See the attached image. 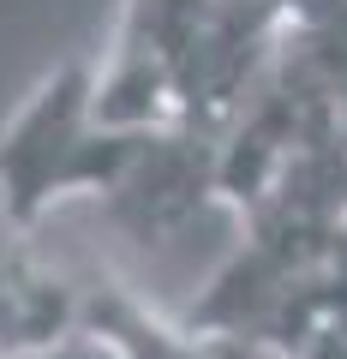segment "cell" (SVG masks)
<instances>
[{
  "mask_svg": "<svg viewBox=\"0 0 347 359\" xmlns=\"http://www.w3.org/2000/svg\"><path fill=\"white\" fill-rule=\"evenodd\" d=\"M144 132L102 126L96 114V60L72 54L36 78L18 114L0 126V222L30 233L60 198H108L126 180Z\"/></svg>",
  "mask_w": 347,
  "mask_h": 359,
  "instance_id": "obj_1",
  "label": "cell"
},
{
  "mask_svg": "<svg viewBox=\"0 0 347 359\" xmlns=\"http://www.w3.org/2000/svg\"><path fill=\"white\" fill-rule=\"evenodd\" d=\"M210 204H222V132L192 126H150L126 180L108 192L114 222L138 245L180 240Z\"/></svg>",
  "mask_w": 347,
  "mask_h": 359,
  "instance_id": "obj_2",
  "label": "cell"
},
{
  "mask_svg": "<svg viewBox=\"0 0 347 359\" xmlns=\"http://www.w3.org/2000/svg\"><path fill=\"white\" fill-rule=\"evenodd\" d=\"M72 335H84V287L36 264L13 228H0V359H42Z\"/></svg>",
  "mask_w": 347,
  "mask_h": 359,
  "instance_id": "obj_3",
  "label": "cell"
},
{
  "mask_svg": "<svg viewBox=\"0 0 347 359\" xmlns=\"http://www.w3.org/2000/svg\"><path fill=\"white\" fill-rule=\"evenodd\" d=\"M84 335L108 359H222L216 335H198L192 323L156 318L132 287L108 282V276L84 282Z\"/></svg>",
  "mask_w": 347,
  "mask_h": 359,
  "instance_id": "obj_4",
  "label": "cell"
}]
</instances>
